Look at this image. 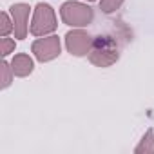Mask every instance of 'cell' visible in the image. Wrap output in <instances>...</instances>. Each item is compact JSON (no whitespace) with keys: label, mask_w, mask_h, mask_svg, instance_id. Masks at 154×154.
<instances>
[{"label":"cell","mask_w":154,"mask_h":154,"mask_svg":"<svg viewBox=\"0 0 154 154\" xmlns=\"http://www.w3.org/2000/svg\"><path fill=\"white\" fill-rule=\"evenodd\" d=\"M118 58H120V49L112 36L100 35V36L93 38V45L89 51L91 63H94L96 67H109V65L116 63Z\"/></svg>","instance_id":"6da1fadb"},{"label":"cell","mask_w":154,"mask_h":154,"mask_svg":"<svg viewBox=\"0 0 154 154\" xmlns=\"http://www.w3.org/2000/svg\"><path fill=\"white\" fill-rule=\"evenodd\" d=\"M60 17H62V22L71 26V27H85L94 20V11L87 4L76 2V0H69V2L62 4Z\"/></svg>","instance_id":"7a4b0ae2"},{"label":"cell","mask_w":154,"mask_h":154,"mask_svg":"<svg viewBox=\"0 0 154 154\" xmlns=\"http://www.w3.org/2000/svg\"><path fill=\"white\" fill-rule=\"evenodd\" d=\"M58 27V22H56V13L54 9L49 6V4H36L35 8V13H33V20H31V35L35 36H47L51 33H54Z\"/></svg>","instance_id":"3957f363"},{"label":"cell","mask_w":154,"mask_h":154,"mask_svg":"<svg viewBox=\"0 0 154 154\" xmlns=\"http://www.w3.org/2000/svg\"><path fill=\"white\" fill-rule=\"evenodd\" d=\"M91 45H93V36L87 31H84L82 27L72 29V31H69L65 35V47H67V51L72 56H85V54H89Z\"/></svg>","instance_id":"277c9868"},{"label":"cell","mask_w":154,"mask_h":154,"mask_svg":"<svg viewBox=\"0 0 154 154\" xmlns=\"http://www.w3.org/2000/svg\"><path fill=\"white\" fill-rule=\"evenodd\" d=\"M60 49H62V45H60V38L56 35H49V36L38 38L31 45L33 54L40 62H51V60H54L60 54Z\"/></svg>","instance_id":"5b68a950"},{"label":"cell","mask_w":154,"mask_h":154,"mask_svg":"<svg viewBox=\"0 0 154 154\" xmlns=\"http://www.w3.org/2000/svg\"><path fill=\"white\" fill-rule=\"evenodd\" d=\"M9 13H11V18H13V31H15V38L17 40H24L27 36V24H29V13H31V8L29 4H13L9 8Z\"/></svg>","instance_id":"8992f818"},{"label":"cell","mask_w":154,"mask_h":154,"mask_svg":"<svg viewBox=\"0 0 154 154\" xmlns=\"http://www.w3.org/2000/svg\"><path fill=\"white\" fill-rule=\"evenodd\" d=\"M33 69H35V63H33V60H31L29 54L18 53V54L13 56V60H11V71H13L15 76L26 78V76H29L33 72Z\"/></svg>","instance_id":"52a82bcc"},{"label":"cell","mask_w":154,"mask_h":154,"mask_svg":"<svg viewBox=\"0 0 154 154\" xmlns=\"http://www.w3.org/2000/svg\"><path fill=\"white\" fill-rule=\"evenodd\" d=\"M123 2H125V0H100V9H102L105 15H111V13H114L116 9H120Z\"/></svg>","instance_id":"ba28073f"},{"label":"cell","mask_w":154,"mask_h":154,"mask_svg":"<svg viewBox=\"0 0 154 154\" xmlns=\"http://www.w3.org/2000/svg\"><path fill=\"white\" fill-rule=\"evenodd\" d=\"M13 51H15V40L2 36V40H0V53H2V56H8Z\"/></svg>","instance_id":"9c48e42d"},{"label":"cell","mask_w":154,"mask_h":154,"mask_svg":"<svg viewBox=\"0 0 154 154\" xmlns=\"http://www.w3.org/2000/svg\"><path fill=\"white\" fill-rule=\"evenodd\" d=\"M11 63H8L6 60L2 62V87L6 89L9 84H11Z\"/></svg>","instance_id":"30bf717a"},{"label":"cell","mask_w":154,"mask_h":154,"mask_svg":"<svg viewBox=\"0 0 154 154\" xmlns=\"http://www.w3.org/2000/svg\"><path fill=\"white\" fill-rule=\"evenodd\" d=\"M2 26H0V33H2V36H8L9 35V31L13 29V20H9V17H8V13H2Z\"/></svg>","instance_id":"8fae6325"},{"label":"cell","mask_w":154,"mask_h":154,"mask_svg":"<svg viewBox=\"0 0 154 154\" xmlns=\"http://www.w3.org/2000/svg\"><path fill=\"white\" fill-rule=\"evenodd\" d=\"M87 2H94V0H87Z\"/></svg>","instance_id":"7c38bea8"}]
</instances>
